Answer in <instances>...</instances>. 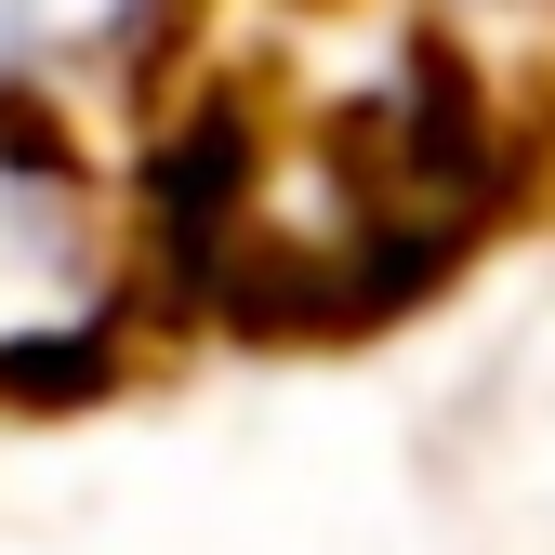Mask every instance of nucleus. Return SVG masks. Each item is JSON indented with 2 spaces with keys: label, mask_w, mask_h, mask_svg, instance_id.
<instances>
[{
  "label": "nucleus",
  "mask_w": 555,
  "mask_h": 555,
  "mask_svg": "<svg viewBox=\"0 0 555 555\" xmlns=\"http://www.w3.org/2000/svg\"><path fill=\"white\" fill-rule=\"evenodd\" d=\"M424 27H450V40H503V27H555V0H424Z\"/></svg>",
  "instance_id": "1"
}]
</instances>
